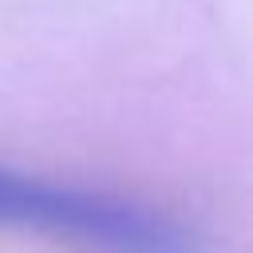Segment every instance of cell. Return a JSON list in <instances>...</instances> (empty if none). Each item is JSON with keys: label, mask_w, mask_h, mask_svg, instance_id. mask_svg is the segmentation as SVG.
Here are the masks:
<instances>
[{"label": "cell", "mask_w": 253, "mask_h": 253, "mask_svg": "<svg viewBox=\"0 0 253 253\" xmlns=\"http://www.w3.org/2000/svg\"><path fill=\"white\" fill-rule=\"evenodd\" d=\"M0 229L79 253H190L174 217L150 202L0 162Z\"/></svg>", "instance_id": "6da1fadb"}]
</instances>
